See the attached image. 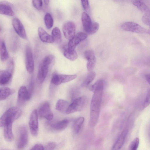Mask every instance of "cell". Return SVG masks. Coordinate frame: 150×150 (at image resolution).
I'll use <instances>...</instances> for the list:
<instances>
[{"instance_id": "cell-1", "label": "cell", "mask_w": 150, "mask_h": 150, "mask_svg": "<svg viewBox=\"0 0 150 150\" xmlns=\"http://www.w3.org/2000/svg\"><path fill=\"white\" fill-rule=\"evenodd\" d=\"M104 84L103 80H99L89 88L90 90L93 92L91 103L89 121V125L91 127L95 126L98 120Z\"/></svg>"}, {"instance_id": "cell-2", "label": "cell", "mask_w": 150, "mask_h": 150, "mask_svg": "<svg viewBox=\"0 0 150 150\" xmlns=\"http://www.w3.org/2000/svg\"><path fill=\"white\" fill-rule=\"evenodd\" d=\"M54 60V58L52 55L45 56L42 60L39 66L37 75V79L40 83H42L46 77L50 66Z\"/></svg>"}, {"instance_id": "cell-3", "label": "cell", "mask_w": 150, "mask_h": 150, "mask_svg": "<svg viewBox=\"0 0 150 150\" xmlns=\"http://www.w3.org/2000/svg\"><path fill=\"white\" fill-rule=\"evenodd\" d=\"M21 110L16 107H13L7 110L0 117V127L4 126L8 122H13L21 115Z\"/></svg>"}, {"instance_id": "cell-4", "label": "cell", "mask_w": 150, "mask_h": 150, "mask_svg": "<svg viewBox=\"0 0 150 150\" xmlns=\"http://www.w3.org/2000/svg\"><path fill=\"white\" fill-rule=\"evenodd\" d=\"M124 30L134 33L150 34L149 30L142 27L139 24L132 22H126L121 25Z\"/></svg>"}, {"instance_id": "cell-5", "label": "cell", "mask_w": 150, "mask_h": 150, "mask_svg": "<svg viewBox=\"0 0 150 150\" xmlns=\"http://www.w3.org/2000/svg\"><path fill=\"white\" fill-rule=\"evenodd\" d=\"M86 102V99L83 96L74 99L69 105L66 113L70 114L81 111L84 107Z\"/></svg>"}, {"instance_id": "cell-6", "label": "cell", "mask_w": 150, "mask_h": 150, "mask_svg": "<svg viewBox=\"0 0 150 150\" xmlns=\"http://www.w3.org/2000/svg\"><path fill=\"white\" fill-rule=\"evenodd\" d=\"M29 126L31 134L34 136L38 134V121L37 110L35 109L31 112L29 119Z\"/></svg>"}, {"instance_id": "cell-7", "label": "cell", "mask_w": 150, "mask_h": 150, "mask_svg": "<svg viewBox=\"0 0 150 150\" xmlns=\"http://www.w3.org/2000/svg\"><path fill=\"white\" fill-rule=\"evenodd\" d=\"M77 75L55 74L53 75L51 79V83L53 84L59 85L62 83L68 82L75 79Z\"/></svg>"}, {"instance_id": "cell-8", "label": "cell", "mask_w": 150, "mask_h": 150, "mask_svg": "<svg viewBox=\"0 0 150 150\" xmlns=\"http://www.w3.org/2000/svg\"><path fill=\"white\" fill-rule=\"evenodd\" d=\"M19 136L17 143V147L19 149L24 148L28 141V134L26 127L22 125L19 129Z\"/></svg>"}, {"instance_id": "cell-9", "label": "cell", "mask_w": 150, "mask_h": 150, "mask_svg": "<svg viewBox=\"0 0 150 150\" xmlns=\"http://www.w3.org/2000/svg\"><path fill=\"white\" fill-rule=\"evenodd\" d=\"M87 37L86 33L79 32L75 34L74 37L69 41L68 44V48L71 51L75 50L78 45L82 41L85 40Z\"/></svg>"}, {"instance_id": "cell-10", "label": "cell", "mask_w": 150, "mask_h": 150, "mask_svg": "<svg viewBox=\"0 0 150 150\" xmlns=\"http://www.w3.org/2000/svg\"><path fill=\"white\" fill-rule=\"evenodd\" d=\"M37 112L40 117L44 118L48 120H51L53 118V115L48 102H46L42 104Z\"/></svg>"}, {"instance_id": "cell-11", "label": "cell", "mask_w": 150, "mask_h": 150, "mask_svg": "<svg viewBox=\"0 0 150 150\" xmlns=\"http://www.w3.org/2000/svg\"><path fill=\"white\" fill-rule=\"evenodd\" d=\"M25 62L27 72L30 74H32L34 70V61L31 49L28 45L26 48Z\"/></svg>"}, {"instance_id": "cell-12", "label": "cell", "mask_w": 150, "mask_h": 150, "mask_svg": "<svg viewBox=\"0 0 150 150\" xmlns=\"http://www.w3.org/2000/svg\"><path fill=\"white\" fill-rule=\"evenodd\" d=\"M62 31L65 38L69 40H70L75 34V24L71 21L66 22L63 26Z\"/></svg>"}, {"instance_id": "cell-13", "label": "cell", "mask_w": 150, "mask_h": 150, "mask_svg": "<svg viewBox=\"0 0 150 150\" xmlns=\"http://www.w3.org/2000/svg\"><path fill=\"white\" fill-rule=\"evenodd\" d=\"M12 25L16 33L24 39L27 38L26 31L23 25L18 18H14L12 21Z\"/></svg>"}, {"instance_id": "cell-14", "label": "cell", "mask_w": 150, "mask_h": 150, "mask_svg": "<svg viewBox=\"0 0 150 150\" xmlns=\"http://www.w3.org/2000/svg\"><path fill=\"white\" fill-rule=\"evenodd\" d=\"M85 58L87 60L86 67L89 71H92L96 64V59L93 51L91 50H87L84 52Z\"/></svg>"}, {"instance_id": "cell-15", "label": "cell", "mask_w": 150, "mask_h": 150, "mask_svg": "<svg viewBox=\"0 0 150 150\" xmlns=\"http://www.w3.org/2000/svg\"><path fill=\"white\" fill-rule=\"evenodd\" d=\"M28 89L25 86H22L19 88L18 95L17 103L19 105L23 103L26 101L30 99Z\"/></svg>"}, {"instance_id": "cell-16", "label": "cell", "mask_w": 150, "mask_h": 150, "mask_svg": "<svg viewBox=\"0 0 150 150\" xmlns=\"http://www.w3.org/2000/svg\"><path fill=\"white\" fill-rule=\"evenodd\" d=\"M128 132V130L127 129H125L122 131L113 145L112 148V150H119L122 148L124 143Z\"/></svg>"}, {"instance_id": "cell-17", "label": "cell", "mask_w": 150, "mask_h": 150, "mask_svg": "<svg viewBox=\"0 0 150 150\" xmlns=\"http://www.w3.org/2000/svg\"><path fill=\"white\" fill-rule=\"evenodd\" d=\"M13 123L11 122H8L4 126V137L8 142H12L14 139L12 129Z\"/></svg>"}, {"instance_id": "cell-18", "label": "cell", "mask_w": 150, "mask_h": 150, "mask_svg": "<svg viewBox=\"0 0 150 150\" xmlns=\"http://www.w3.org/2000/svg\"><path fill=\"white\" fill-rule=\"evenodd\" d=\"M132 4L144 13L150 12L148 6V0H132Z\"/></svg>"}, {"instance_id": "cell-19", "label": "cell", "mask_w": 150, "mask_h": 150, "mask_svg": "<svg viewBox=\"0 0 150 150\" xmlns=\"http://www.w3.org/2000/svg\"><path fill=\"white\" fill-rule=\"evenodd\" d=\"M38 31L39 37L42 42L49 43H53L54 42L52 36L48 34L42 28L39 27Z\"/></svg>"}, {"instance_id": "cell-20", "label": "cell", "mask_w": 150, "mask_h": 150, "mask_svg": "<svg viewBox=\"0 0 150 150\" xmlns=\"http://www.w3.org/2000/svg\"><path fill=\"white\" fill-rule=\"evenodd\" d=\"M0 14L13 16L14 13L10 5L7 2L0 3Z\"/></svg>"}, {"instance_id": "cell-21", "label": "cell", "mask_w": 150, "mask_h": 150, "mask_svg": "<svg viewBox=\"0 0 150 150\" xmlns=\"http://www.w3.org/2000/svg\"><path fill=\"white\" fill-rule=\"evenodd\" d=\"M12 74L8 70L0 71V85H4L11 81Z\"/></svg>"}, {"instance_id": "cell-22", "label": "cell", "mask_w": 150, "mask_h": 150, "mask_svg": "<svg viewBox=\"0 0 150 150\" xmlns=\"http://www.w3.org/2000/svg\"><path fill=\"white\" fill-rule=\"evenodd\" d=\"M81 21L84 30L88 33L90 29L92 22L90 16L86 12H83L82 13Z\"/></svg>"}, {"instance_id": "cell-23", "label": "cell", "mask_w": 150, "mask_h": 150, "mask_svg": "<svg viewBox=\"0 0 150 150\" xmlns=\"http://www.w3.org/2000/svg\"><path fill=\"white\" fill-rule=\"evenodd\" d=\"M69 105L68 101L62 99H59L57 102L55 108L61 112L66 113Z\"/></svg>"}, {"instance_id": "cell-24", "label": "cell", "mask_w": 150, "mask_h": 150, "mask_svg": "<svg viewBox=\"0 0 150 150\" xmlns=\"http://www.w3.org/2000/svg\"><path fill=\"white\" fill-rule=\"evenodd\" d=\"M69 123V121L68 120L64 119L52 124L51 127L54 130L61 131L66 128Z\"/></svg>"}, {"instance_id": "cell-25", "label": "cell", "mask_w": 150, "mask_h": 150, "mask_svg": "<svg viewBox=\"0 0 150 150\" xmlns=\"http://www.w3.org/2000/svg\"><path fill=\"white\" fill-rule=\"evenodd\" d=\"M0 56L1 60L4 61L7 60L9 57L5 44L4 42H1L0 43Z\"/></svg>"}, {"instance_id": "cell-26", "label": "cell", "mask_w": 150, "mask_h": 150, "mask_svg": "<svg viewBox=\"0 0 150 150\" xmlns=\"http://www.w3.org/2000/svg\"><path fill=\"white\" fill-rule=\"evenodd\" d=\"M14 92L13 90L7 87L0 88V100H4Z\"/></svg>"}, {"instance_id": "cell-27", "label": "cell", "mask_w": 150, "mask_h": 150, "mask_svg": "<svg viewBox=\"0 0 150 150\" xmlns=\"http://www.w3.org/2000/svg\"><path fill=\"white\" fill-rule=\"evenodd\" d=\"M64 56L68 59L71 61L75 60L78 57L76 52L75 50L71 51L67 48H64L63 51Z\"/></svg>"}, {"instance_id": "cell-28", "label": "cell", "mask_w": 150, "mask_h": 150, "mask_svg": "<svg viewBox=\"0 0 150 150\" xmlns=\"http://www.w3.org/2000/svg\"><path fill=\"white\" fill-rule=\"evenodd\" d=\"M84 121V118L81 117L78 118L75 121L73 125V129L75 134H77L79 132Z\"/></svg>"}, {"instance_id": "cell-29", "label": "cell", "mask_w": 150, "mask_h": 150, "mask_svg": "<svg viewBox=\"0 0 150 150\" xmlns=\"http://www.w3.org/2000/svg\"><path fill=\"white\" fill-rule=\"evenodd\" d=\"M52 36L54 42L57 43L60 42L62 40V35L60 30L58 28L56 27L52 29Z\"/></svg>"}, {"instance_id": "cell-30", "label": "cell", "mask_w": 150, "mask_h": 150, "mask_svg": "<svg viewBox=\"0 0 150 150\" xmlns=\"http://www.w3.org/2000/svg\"><path fill=\"white\" fill-rule=\"evenodd\" d=\"M96 76L94 71H91L87 75L81 84L82 87H86L88 86L93 80Z\"/></svg>"}, {"instance_id": "cell-31", "label": "cell", "mask_w": 150, "mask_h": 150, "mask_svg": "<svg viewBox=\"0 0 150 150\" xmlns=\"http://www.w3.org/2000/svg\"><path fill=\"white\" fill-rule=\"evenodd\" d=\"M45 25L48 29L51 28L53 25L54 21L51 14L49 13H47L44 17Z\"/></svg>"}, {"instance_id": "cell-32", "label": "cell", "mask_w": 150, "mask_h": 150, "mask_svg": "<svg viewBox=\"0 0 150 150\" xmlns=\"http://www.w3.org/2000/svg\"><path fill=\"white\" fill-rule=\"evenodd\" d=\"M139 138L138 137L135 138L130 143L129 149L130 150H136L139 146Z\"/></svg>"}, {"instance_id": "cell-33", "label": "cell", "mask_w": 150, "mask_h": 150, "mask_svg": "<svg viewBox=\"0 0 150 150\" xmlns=\"http://www.w3.org/2000/svg\"><path fill=\"white\" fill-rule=\"evenodd\" d=\"M99 25L98 23L95 22L92 23L90 29L87 33L89 35H91L96 33L98 30Z\"/></svg>"}, {"instance_id": "cell-34", "label": "cell", "mask_w": 150, "mask_h": 150, "mask_svg": "<svg viewBox=\"0 0 150 150\" xmlns=\"http://www.w3.org/2000/svg\"><path fill=\"white\" fill-rule=\"evenodd\" d=\"M32 4L33 6L37 9L41 10L43 6V2L42 0H32Z\"/></svg>"}, {"instance_id": "cell-35", "label": "cell", "mask_w": 150, "mask_h": 150, "mask_svg": "<svg viewBox=\"0 0 150 150\" xmlns=\"http://www.w3.org/2000/svg\"><path fill=\"white\" fill-rule=\"evenodd\" d=\"M34 87V80L33 78H32L30 81L28 88V96L30 99V98L33 92Z\"/></svg>"}, {"instance_id": "cell-36", "label": "cell", "mask_w": 150, "mask_h": 150, "mask_svg": "<svg viewBox=\"0 0 150 150\" xmlns=\"http://www.w3.org/2000/svg\"><path fill=\"white\" fill-rule=\"evenodd\" d=\"M150 91L149 90L148 91L143 105L142 109H144L150 104Z\"/></svg>"}, {"instance_id": "cell-37", "label": "cell", "mask_w": 150, "mask_h": 150, "mask_svg": "<svg viewBox=\"0 0 150 150\" xmlns=\"http://www.w3.org/2000/svg\"><path fill=\"white\" fill-rule=\"evenodd\" d=\"M142 20L145 24L148 25H150V12L144 13Z\"/></svg>"}, {"instance_id": "cell-38", "label": "cell", "mask_w": 150, "mask_h": 150, "mask_svg": "<svg viewBox=\"0 0 150 150\" xmlns=\"http://www.w3.org/2000/svg\"><path fill=\"white\" fill-rule=\"evenodd\" d=\"M57 144L53 142H50L47 144L44 147V149L46 150H53L56 147Z\"/></svg>"}, {"instance_id": "cell-39", "label": "cell", "mask_w": 150, "mask_h": 150, "mask_svg": "<svg viewBox=\"0 0 150 150\" xmlns=\"http://www.w3.org/2000/svg\"><path fill=\"white\" fill-rule=\"evenodd\" d=\"M14 63L12 59L11 60L8 62L7 70L12 74H13L14 69Z\"/></svg>"}, {"instance_id": "cell-40", "label": "cell", "mask_w": 150, "mask_h": 150, "mask_svg": "<svg viewBox=\"0 0 150 150\" xmlns=\"http://www.w3.org/2000/svg\"><path fill=\"white\" fill-rule=\"evenodd\" d=\"M82 6L83 9L87 11L89 8V4L88 0H81Z\"/></svg>"}, {"instance_id": "cell-41", "label": "cell", "mask_w": 150, "mask_h": 150, "mask_svg": "<svg viewBox=\"0 0 150 150\" xmlns=\"http://www.w3.org/2000/svg\"><path fill=\"white\" fill-rule=\"evenodd\" d=\"M31 150H44V147L41 144H38L35 145L31 149Z\"/></svg>"}, {"instance_id": "cell-42", "label": "cell", "mask_w": 150, "mask_h": 150, "mask_svg": "<svg viewBox=\"0 0 150 150\" xmlns=\"http://www.w3.org/2000/svg\"><path fill=\"white\" fill-rule=\"evenodd\" d=\"M150 74H146L145 76V78L146 80V81H147V82L149 83L150 84Z\"/></svg>"}, {"instance_id": "cell-43", "label": "cell", "mask_w": 150, "mask_h": 150, "mask_svg": "<svg viewBox=\"0 0 150 150\" xmlns=\"http://www.w3.org/2000/svg\"><path fill=\"white\" fill-rule=\"evenodd\" d=\"M45 4L46 5H48L49 3L50 0H43Z\"/></svg>"}, {"instance_id": "cell-44", "label": "cell", "mask_w": 150, "mask_h": 150, "mask_svg": "<svg viewBox=\"0 0 150 150\" xmlns=\"http://www.w3.org/2000/svg\"><path fill=\"white\" fill-rule=\"evenodd\" d=\"M1 28L0 27V32L1 31Z\"/></svg>"}]
</instances>
